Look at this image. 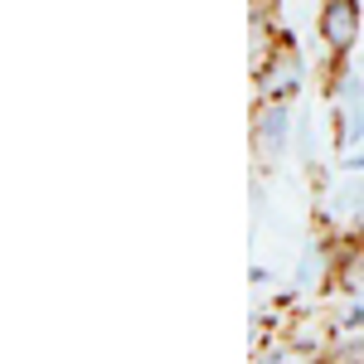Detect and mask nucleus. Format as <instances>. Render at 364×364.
<instances>
[{
    "label": "nucleus",
    "instance_id": "f257e3e1",
    "mask_svg": "<svg viewBox=\"0 0 364 364\" xmlns=\"http://www.w3.org/2000/svg\"><path fill=\"white\" fill-rule=\"evenodd\" d=\"M326 39L336 49H345L355 39V5L350 0H331V10H326Z\"/></svg>",
    "mask_w": 364,
    "mask_h": 364
}]
</instances>
